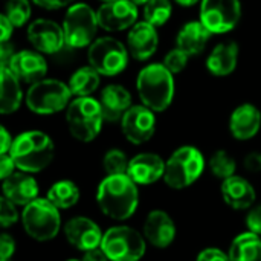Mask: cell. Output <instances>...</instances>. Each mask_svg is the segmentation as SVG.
Instances as JSON below:
<instances>
[{"label": "cell", "instance_id": "6da1fadb", "mask_svg": "<svg viewBox=\"0 0 261 261\" xmlns=\"http://www.w3.org/2000/svg\"><path fill=\"white\" fill-rule=\"evenodd\" d=\"M96 203L104 216L113 220H127L139 205L138 184L128 174L107 176L98 187Z\"/></svg>", "mask_w": 261, "mask_h": 261}, {"label": "cell", "instance_id": "7a4b0ae2", "mask_svg": "<svg viewBox=\"0 0 261 261\" xmlns=\"http://www.w3.org/2000/svg\"><path fill=\"white\" fill-rule=\"evenodd\" d=\"M17 170L34 174L47 168L55 156V145L49 135L40 130L20 133L9 151Z\"/></svg>", "mask_w": 261, "mask_h": 261}, {"label": "cell", "instance_id": "3957f363", "mask_svg": "<svg viewBox=\"0 0 261 261\" xmlns=\"http://www.w3.org/2000/svg\"><path fill=\"white\" fill-rule=\"evenodd\" d=\"M136 89L144 106L153 112H164L174 98V76L164 64L153 63L139 72Z\"/></svg>", "mask_w": 261, "mask_h": 261}, {"label": "cell", "instance_id": "277c9868", "mask_svg": "<svg viewBox=\"0 0 261 261\" xmlns=\"http://www.w3.org/2000/svg\"><path fill=\"white\" fill-rule=\"evenodd\" d=\"M66 121L70 135L80 142H92L102 128L104 115L99 99L76 96L66 109Z\"/></svg>", "mask_w": 261, "mask_h": 261}, {"label": "cell", "instance_id": "5b68a950", "mask_svg": "<svg viewBox=\"0 0 261 261\" xmlns=\"http://www.w3.org/2000/svg\"><path fill=\"white\" fill-rule=\"evenodd\" d=\"M205 171V158L202 151L193 145L179 147L165 161V184L173 190H185L191 187Z\"/></svg>", "mask_w": 261, "mask_h": 261}, {"label": "cell", "instance_id": "8992f818", "mask_svg": "<svg viewBox=\"0 0 261 261\" xmlns=\"http://www.w3.org/2000/svg\"><path fill=\"white\" fill-rule=\"evenodd\" d=\"M21 225L24 232L35 242H50L61 229L60 210L49 199H35L21 211Z\"/></svg>", "mask_w": 261, "mask_h": 261}, {"label": "cell", "instance_id": "52a82bcc", "mask_svg": "<svg viewBox=\"0 0 261 261\" xmlns=\"http://www.w3.org/2000/svg\"><path fill=\"white\" fill-rule=\"evenodd\" d=\"M72 92L69 86L60 80L43 78L31 84L26 93V106L37 115H54L70 104Z\"/></svg>", "mask_w": 261, "mask_h": 261}, {"label": "cell", "instance_id": "ba28073f", "mask_svg": "<svg viewBox=\"0 0 261 261\" xmlns=\"http://www.w3.org/2000/svg\"><path fill=\"white\" fill-rule=\"evenodd\" d=\"M61 26L64 31L66 46L73 49L89 47L96 40L99 28L96 11L86 3H73L69 6Z\"/></svg>", "mask_w": 261, "mask_h": 261}, {"label": "cell", "instance_id": "9c48e42d", "mask_svg": "<svg viewBox=\"0 0 261 261\" xmlns=\"http://www.w3.org/2000/svg\"><path fill=\"white\" fill-rule=\"evenodd\" d=\"M101 248L110 261H141L147 251V240L130 226H113L104 232Z\"/></svg>", "mask_w": 261, "mask_h": 261}, {"label": "cell", "instance_id": "30bf717a", "mask_svg": "<svg viewBox=\"0 0 261 261\" xmlns=\"http://www.w3.org/2000/svg\"><path fill=\"white\" fill-rule=\"evenodd\" d=\"M130 52L125 44L113 37L96 38L87 50V60L104 76H115L125 70Z\"/></svg>", "mask_w": 261, "mask_h": 261}, {"label": "cell", "instance_id": "8fae6325", "mask_svg": "<svg viewBox=\"0 0 261 261\" xmlns=\"http://www.w3.org/2000/svg\"><path fill=\"white\" fill-rule=\"evenodd\" d=\"M242 18L240 0H202L199 20L211 34L232 31Z\"/></svg>", "mask_w": 261, "mask_h": 261}, {"label": "cell", "instance_id": "7c38bea8", "mask_svg": "<svg viewBox=\"0 0 261 261\" xmlns=\"http://www.w3.org/2000/svg\"><path fill=\"white\" fill-rule=\"evenodd\" d=\"M156 112L144 104L132 106L121 119V128L125 139L135 145L148 142L156 132Z\"/></svg>", "mask_w": 261, "mask_h": 261}, {"label": "cell", "instance_id": "4fadbf2b", "mask_svg": "<svg viewBox=\"0 0 261 261\" xmlns=\"http://www.w3.org/2000/svg\"><path fill=\"white\" fill-rule=\"evenodd\" d=\"M96 18L99 28L107 32L130 29L138 23V6L132 0H112L98 8Z\"/></svg>", "mask_w": 261, "mask_h": 261}, {"label": "cell", "instance_id": "5bb4252c", "mask_svg": "<svg viewBox=\"0 0 261 261\" xmlns=\"http://www.w3.org/2000/svg\"><path fill=\"white\" fill-rule=\"evenodd\" d=\"M28 38L32 47L41 54H57L66 46L63 26L47 18H37L28 28Z\"/></svg>", "mask_w": 261, "mask_h": 261}, {"label": "cell", "instance_id": "9a60e30c", "mask_svg": "<svg viewBox=\"0 0 261 261\" xmlns=\"http://www.w3.org/2000/svg\"><path fill=\"white\" fill-rule=\"evenodd\" d=\"M64 236L73 248L84 252L89 249L99 248L102 243L104 232L92 219L80 216L70 219L64 225Z\"/></svg>", "mask_w": 261, "mask_h": 261}, {"label": "cell", "instance_id": "2e32d148", "mask_svg": "<svg viewBox=\"0 0 261 261\" xmlns=\"http://www.w3.org/2000/svg\"><path fill=\"white\" fill-rule=\"evenodd\" d=\"M176 223L171 219V216L162 210H154L151 211L145 222H144V228H142V234L145 237V240L153 245L154 248L159 249H165L168 248L174 239H176Z\"/></svg>", "mask_w": 261, "mask_h": 261}, {"label": "cell", "instance_id": "e0dca14e", "mask_svg": "<svg viewBox=\"0 0 261 261\" xmlns=\"http://www.w3.org/2000/svg\"><path fill=\"white\" fill-rule=\"evenodd\" d=\"M159 46V37L156 26L150 24L148 21H138L135 26L130 28L127 35V49L130 57L144 61L151 58Z\"/></svg>", "mask_w": 261, "mask_h": 261}, {"label": "cell", "instance_id": "ac0fdd59", "mask_svg": "<svg viewBox=\"0 0 261 261\" xmlns=\"http://www.w3.org/2000/svg\"><path fill=\"white\" fill-rule=\"evenodd\" d=\"M9 69L12 73L21 81V83H29L34 84L43 78H46L47 73V63L41 52L38 50H20L15 52Z\"/></svg>", "mask_w": 261, "mask_h": 261}, {"label": "cell", "instance_id": "d6986e66", "mask_svg": "<svg viewBox=\"0 0 261 261\" xmlns=\"http://www.w3.org/2000/svg\"><path fill=\"white\" fill-rule=\"evenodd\" d=\"M3 197L15 203L17 206H26L35 199H38V184L37 180L24 171H15L9 177L3 179Z\"/></svg>", "mask_w": 261, "mask_h": 261}, {"label": "cell", "instance_id": "ffe728a7", "mask_svg": "<svg viewBox=\"0 0 261 261\" xmlns=\"http://www.w3.org/2000/svg\"><path fill=\"white\" fill-rule=\"evenodd\" d=\"M127 174L138 185H151L165 174V161L156 153H139L130 159Z\"/></svg>", "mask_w": 261, "mask_h": 261}, {"label": "cell", "instance_id": "44dd1931", "mask_svg": "<svg viewBox=\"0 0 261 261\" xmlns=\"http://www.w3.org/2000/svg\"><path fill=\"white\" fill-rule=\"evenodd\" d=\"M222 196L225 203L236 211L249 210L255 205L257 200V193L252 184L237 174L223 180Z\"/></svg>", "mask_w": 261, "mask_h": 261}, {"label": "cell", "instance_id": "7402d4cb", "mask_svg": "<svg viewBox=\"0 0 261 261\" xmlns=\"http://www.w3.org/2000/svg\"><path fill=\"white\" fill-rule=\"evenodd\" d=\"M261 128V112L257 106L246 102L239 106L229 118V132L239 141H249Z\"/></svg>", "mask_w": 261, "mask_h": 261}, {"label": "cell", "instance_id": "603a6c76", "mask_svg": "<svg viewBox=\"0 0 261 261\" xmlns=\"http://www.w3.org/2000/svg\"><path fill=\"white\" fill-rule=\"evenodd\" d=\"M104 121L118 122L122 119L125 112L133 106L132 104V93L119 84H110L102 89L99 96Z\"/></svg>", "mask_w": 261, "mask_h": 261}, {"label": "cell", "instance_id": "cb8c5ba5", "mask_svg": "<svg viewBox=\"0 0 261 261\" xmlns=\"http://www.w3.org/2000/svg\"><path fill=\"white\" fill-rule=\"evenodd\" d=\"M239 44L236 41H226L217 44L206 58V69L214 76L231 75L239 63Z\"/></svg>", "mask_w": 261, "mask_h": 261}, {"label": "cell", "instance_id": "d4e9b609", "mask_svg": "<svg viewBox=\"0 0 261 261\" xmlns=\"http://www.w3.org/2000/svg\"><path fill=\"white\" fill-rule=\"evenodd\" d=\"M213 34L202 24L200 20H194V21H188L187 24H184L177 34L176 38V47H179L180 50L187 52L190 57L199 55L203 52L206 43L210 41V37Z\"/></svg>", "mask_w": 261, "mask_h": 261}, {"label": "cell", "instance_id": "484cf974", "mask_svg": "<svg viewBox=\"0 0 261 261\" xmlns=\"http://www.w3.org/2000/svg\"><path fill=\"white\" fill-rule=\"evenodd\" d=\"M20 80L9 67H0V113L11 115L17 112L23 101Z\"/></svg>", "mask_w": 261, "mask_h": 261}, {"label": "cell", "instance_id": "4316f807", "mask_svg": "<svg viewBox=\"0 0 261 261\" xmlns=\"http://www.w3.org/2000/svg\"><path fill=\"white\" fill-rule=\"evenodd\" d=\"M231 261H261V239L260 236L248 231L239 234L229 246Z\"/></svg>", "mask_w": 261, "mask_h": 261}, {"label": "cell", "instance_id": "83f0119b", "mask_svg": "<svg viewBox=\"0 0 261 261\" xmlns=\"http://www.w3.org/2000/svg\"><path fill=\"white\" fill-rule=\"evenodd\" d=\"M99 83H101V73L89 64L75 70L69 78L67 86L72 95L75 96H92V93L98 90Z\"/></svg>", "mask_w": 261, "mask_h": 261}, {"label": "cell", "instance_id": "f1b7e54d", "mask_svg": "<svg viewBox=\"0 0 261 261\" xmlns=\"http://www.w3.org/2000/svg\"><path fill=\"white\" fill-rule=\"evenodd\" d=\"M46 197L58 210H69L78 203L80 188L72 180H58L49 188Z\"/></svg>", "mask_w": 261, "mask_h": 261}, {"label": "cell", "instance_id": "f546056e", "mask_svg": "<svg viewBox=\"0 0 261 261\" xmlns=\"http://www.w3.org/2000/svg\"><path fill=\"white\" fill-rule=\"evenodd\" d=\"M173 14L171 0H150L144 5V20L159 28L164 26Z\"/></svg>", "mask_w": 261, "mask_h": 261}, {"label": "cell", "instance_id": "4dcf8cb0", "mask_svg": "<svg viewBox=\"0 0 261 261\" xmlns=\"http://www.w3.org/2000/svg\"><path fill=\"white\" fill-rule=\"evenodd\" d=\"M210 170L211 173L217 177V179H228L231 176L236 174V170H237V164H236V159L225 150H219L216 151L211 158H210Z\"/></svg>", "mask_w": 261, "mask_h": 261}, {"label": "cell", "instance_id": "1f68e13d", "mask_svg": "<svg viewBox=\"0 0 261 261\" xmlns=\"http://www.w3.org/2000/svg\"><path fill=\"white\" fill-rule=\"evenodd\" d=\"M128 164H130V159L127 158V154L122 150H118V148L109 150L104 154V159H102V167H104V171L107 173V176L127 174Z\"/></svg>", "mask_w": 261, "mask_h": 261}, {"label": "cell", "instance_id": "d6a6232c", "mask_svg": "<svg viewBox=\"0 0 261 261\" xmlns=\"http://www.w3.org/2000/svg\"><path fill=\"white\" fill-rule=\"evenodd\" d=\"M5 15L9 18L14 28H21L31 18V5L28 0H9L6 3Z\"/></svg>", "mask_w": 261, "mask_h": 261}, {"label": "cell", "instance_id": "836d02e7", "mask_svg": "<svg viewBox=\"0 0 261 261\" xmlns=\"http://www.w3.org/2000/svg\"><path fill=\"white\" fill-rule=\"evenodd\" d=\"M188 60H190V55L184 50H180L179 47H174L173 50H170L165 58H164V66L174 75V73H179L182 72L187 64H188Z\"/></svg>", "mask_w": 261, "mask_h": 261}, {"label": "cell", "instance_id": "e575fe53", "mask_svg": "<svg viewBox=\"0 0 261 261\" xmlns=\"http://www.w3.org/2000/svg\"><path fill=\"white\" fill-rule=\"evenodd\" d=\"M18 219H21V214H18L17 205L2 196V199H0V225H2V228L8 229L9 226L15 225L18 222Z\"/></svg>", "mask_w": 261, "mask_h": 261}, {"label": "cell", "instance_id": "d590c367", "mask_svg": "<svg viewBox=\"0 0 261 261\" xmlns=\"http://www.w3.org/2000/svg\"><path fill=\"white\" fill-rule=\"evenodd\" d=\"M246 226L251 232L261 237V203L254 205L248 210L246 214Z\"/></svg>", "mask_w": 261, "mask_h": 261}, {"label": "cell", "instance_id": "8d00e7d4", "mask_svg": "<svg viewBox=\"0 0 261 261\" xmlns=\"http://www.w3.org/2000/svg\"><path fill=\"white\" fill-rule=\"evenodd\" d=\"M14 252H15V242H14L12 236L3 232L0 237V261L11 260Z\"/></svg>", "mask_w": 261, "mask_h": 261}, {"label": "cell", "instance_id": "74e56055", "mask_svg": "<svg viewBox=\"0 0 261 261\" xmlns=\"http://www.w3.org/2000/svg\"><path fill=\"white\" fill-rule=\"evenodd\" d=\"M196 261H231V258L229 254L223 252L219 248H206L197 255Z\"/></svg>", "mask_w": 261, "mask_h": 261}, {"label": "cell", "instance_id": "f35d334b", "mask_svg": "<svg viewBox=\"0 0 261 261\" xmlns=\"http://www.w3.org/2000/svg\"><path fill=\"white\" fill-rule=\"evenodd\" d=\"M243 167L249 173H261V153L260 151H251L243 159Z\"/></svg>", "mask_w": 261, "mask_h": 261}, {"label": "cell", "instance_id": "ab89813d", "mask_svg": "<svg viewBox=\"0 0 261 261\" xmlns=\"http://www.w3.org/2000/svg\"><path fill=\"white\" fill-rule=\"evenodd\" d=\"M15 162L14 159L11 158V154H0V176H2V180L9 177L12 173H15Z\"/></svg>", "mask_w": 261, "mask_h": 261}, {"label": "cell", "instance_id": "60d3db41", "mask_svg": "<svg viewBox=\"0 0 261 261\" xmlns=\"http://www.w3.org/2000/svg\"><path fill=\"white\" fill-rule=\"evenodd\" d=\"M14 55V46L9 41L0 43V67H9Z\"/></svg>", "mask_w": 261, "mask_h": 261}, {"label": "cell", "instance_id": "b9f144b4", "mask_svg": "<svg viewBox=\"0 0 261 261\" xmlns=\"http://www.w3.org/2000/svg\"><path fill=\"white\" fill-rule=\"evenodd\" d=\"M32 2L43 9H61L73 3V0H32Z\"/></svg>", "mask_w": 261, "mask_h": 261}, {"label": "cell", "instance_id": "7bdbcfd3", "mask_svg": "<svg viewBox=\"0 0 261 261\" xmlns=\"http://www.w3.org/2000/svg\"><path fill=\"white\" fill-rule=\"evenodd\" d=\"M81 261H110L109 257L106 255V252L102 251V248H95V249H89L83 252Z\"/></svg>", "mask_w": 261, "mask_h": 261}, {"label": "cell", "instance_id": "ee69618b", "mask_svg": "<svg viewBox=\"0 0 261 261\" xmlns=\"http://www.w3.org/2000/svg\"><path fill=\"white\" fill-rule=\"evenodd\" d=\"M0 138H2V142H0V154H8L11 151V148H12L14 139L9 135V132L6 130V127H0Z\"/></svg>", "mask_w": 261, "mask_h": 261}, {"label": "cell", "instance_id": "f6af8a7d", "mask_svg": "<svg viewBox=\"0 0 261 261\" xmlns=\"http://www.w3.org/2000/svg\"><path fill=\"white\" fill-rule=\"evenodd\" d=\"M0 29H2V37H0V41L5 43V41H9L11 35H12V31H14V26L12 23L9 21V18L2 14L0 15Z\"/></svg>", "mask_w": 261, "mask_h": 261}, {"label": "cell", "instance_id": "bcb514c9", "mask_svg": "<svg viewBox=\"0 0 261 261\" xmlns=\"http://www.w3.org/2000/svg\"><path fill=\"white\" fill-rule=\"evenodd\" d=\"M177 5H180V6H185V8H190V6H194V5H197V3H200L202 0H174Z\"/></svg>", "mask_w": 261, "mask_h": 261}, {"label": "cell", "instance_id": "7dc6e473", "mask_svg": "<svg viewBox=\"0 0 261 261\" xmlns=\"http://www.w3.org/2000/svg\"><path fill=\"white\" fill-rule=\"evenodd\" d=\"M136 6H144V5H147L150 0H132Z\"/></svg>", "mask_w": 261, "mask_h": 261}, {"label": "cell", "instance_id": "c3c4849f", "mask_svg": "<svg viewBox=\"0 0 261 261\" xmlns=\"http://www.w3.org/2000/svg\"><path fill=\"white\" fill-rule=\"evenodd\" d=\"M67 261H81V260H76V258H70V260H67Z\"/></svg>", "mask_w": 261, "mask_h": 261}, {"label": "cell", "instance_id": "681fc988", "mask_svg": "<svg viewBox=\"0 0 261 261\" xmlns=\"http://www.w3.org/2000/svg\"><path fill=\"white\" fill-rule=\"evenodd\" d=\"M102 3H107V2H112V0H101Z\"/></svg>", "mask_w": 261, "mask_h": 261}, {"label": "cell", "instance_id": "f907efd6", "mask_svg": "<svg viewBox=\"0 0 261 261\" xmlns=\"http://www.w3.org/2000/svg\"><path fill=\"white\" fill-rule=\"evenodd\" d=\"M2 261H11V260H2Z\"/></svg>", "mask_w": 261, "mask_h": 261}]
</instances>
